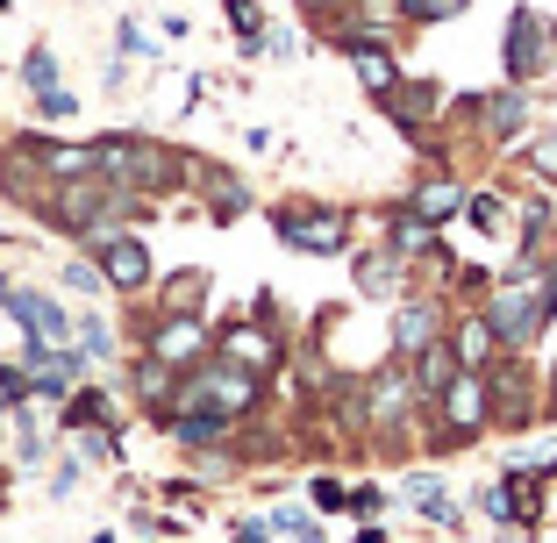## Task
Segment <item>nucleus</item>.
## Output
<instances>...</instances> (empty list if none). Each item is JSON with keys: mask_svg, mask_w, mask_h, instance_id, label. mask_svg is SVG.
Masks as SVG:
<instances>
[{"mask_svg": "<svg viewBox=\"0 0 557 543\" xmlns=\"http://www.w3.org/2000/svg\"><path fill=\"white\" fill-rule=\"evenodd\" d=\"M557 314V258H515V272L486 294V322L508 358H522Z\"/></svg>", "mask_w": 557, "mask_h": 543, "instance_id": "obj_1", "label": "nucleus"}, {"mask_svg": "<svg viewBox=\"0 0 557 543\" xmlns=\"http://www.w3.org/2000/svg\"><path fill=\"white\" fill-rule=\"evenodd\" d=\"M264 400V379L244 372V365L230 358H200L194 372L172 379V400L158 408V422H172V415H214V422H244V415H258Z\"/></svg>", "mask_w": 557, "mask_h": 543, "instance_id": "obj_2", "label": "nucleus"}, {"mask_svg": "<svg viewBox=\"0 0 557 543\" xmlns=\"http://www.w3.org/2000/svg\"><path fill=\"white\" fill-rule=\"evenodd\" d=\"M94 158H100V180L122 186V194H164L180 180V158L150 136H108V144H94Z\"/></svg>", "mask_w": 557, "mask_h": 543, "instance_id": "obj_3", "label": "nucleus"}, {"mask_svg": "<svg viewBox=\"0 0 557 543\" xmlns=\"http://www.w3.org/2000/svg\"><path fill=\"white\" fill-rule=\"evenodd\" d=\"M557 58V22L543 15V8H515L508 15V36H500V72H508V86H529L543 79Z\"/></svg>", "mask_w": 557, "mask_h": 543, "instance_id": "obj_4", "label": "nucleus"}, {"mask_svg": "<svg viewBox=\"0 0 557 543\" xmlns=\"http://www.w3.org/2000/svg\"><path fill=\"white\" fill-rule=\"evenodd\" d=\"M436 444H472L479 429L493 422V394H486V372H458L450 386H443L436 400Z\"/></svg>", "mask_w": 557, "mask_h": 543, "instance_id": "obj_5", "label": "nucleus"}, {"mask_svg": "<svg viewBox=\"0 0 557 543\" xmlns=\"http://www.w3.org/2000/svg\"><path fill=\"white\" fill-rule=\"evenodd\" d=\"M272 230L286 250H300V258H336V250H350V222L336 208H278Z\"/></svg>", "mask_w": 557, "mask_h": 543, "instance_id": "obj_6", "label": "nucleus"}, {"mask_svg": "<svg viewBox=\"0 0 557 543\" xmlns=\"http://www.w3.org/2000/svg\"><path fill=\"white\" fill-rule=\"evenodd\" d=\"M86 244H94L100 280L115 286V294H144V286H150V250H144V236H129V230H100V236H86Z\"/></svg>", "mask_w": 557, "mask_h": 543, "instance_id": "obj_7", "label": "nucleus"}, {"mask_svg": "<svg viewBox=\"0 0 557 543\" xmlns=\"http://www.w3.org/2000/svg\"><path fill=\"white\" fill-rule=\"evenodd\" d=\"M150 358L164 365V372H194L200 358H214V336L200 314H164L158 330H150Z\"/></svg>", "mask_w": 557, "mask_h": 543, "instance_id": "obj_8", "label": "nucleus"}, {"mask_svg": "<svg viewBox=\"0 0 557 543\" xmlns=\"http://www.w3.org/2000/svg\"><path fill=\"white\" fill-rule=\"evenodd\" d=\"M0 308H8L22 330H29V344H50V350L72 344V314L58 308L50 294H36V286H8V280H0Z\"/></svg>", "mask_w": 557, "mask_h": 543, "instance_id": "obj_9", "label": "nucleus"}, {"mask_svg": "<svg viewBox=\"0 0 557 543\" xmlns=\"http://www.w3.org/2000/svg\"><path fill=\"white\" fill-rule=\"evenodd\" d=\"M214 358H230V365H244V372H272V365H286V344H278L264 322H230V330L214 336Z\"/></svg>", "mask_w": 557, "mask_h": 543, "instance_id": "obj_10", "label": "nucleus"}, {"mask_svg": "<svg viewBox=\"0 0 557 543\" xmlns=\"http://www.w3.org/2000/svg\"><path fill=\"white\" fill-rule=\"evenodd\" d=\"M486 394H493V422H508V429H529L536 422V386H529V372L522 365H486Z\"/></svg>", "mask_w": 557, "mask_h": 543, "instance_id": "obj_11", "label": "nucleus"}, {"mask_svg": "<svg viewBox=\"0 0 557 543\" xmlns=\"http://www.w3.org/2000/svg\"><path fill=\"white\" fill-rule=\"evenodd\" d=\"M429 344H443V300L414 294V300H400V314H394V350L400 358H422Z\"/></svg>", "mask_w": 557, "mask_h": 543, "instance_id": "obj_12", "label": "nucleus"}, {"mask_svg": "<svg viewBox=\"0 0 557 543\" xmlns=\"http://www.w3.org/2000/svg\"><path fill=\"white\" fill-rule=\"evenodd\" d=\"M472 115H479V129H486L493 144H508V136L529 129V86H500V94L472 100Z\"/></svg>", "mask_w": 557, "mask_h": 543, "instance_id": "obj_13", "label": "nucleus"}, {"mask_svg": "<svg viewBox=\"0 0 557 543\" xmlns=\"http://www.w3.org/2000/svg\"><path fill=\"white\" fill-rule=\"evenodd\" d=\"M450 350H458V372H486V365L500 358V336H493L486 308L458 314V330H450Z\"/></svg>", "mask_w": 557, "mask_h": 543, "instance_id": "obj_14", "label": "nucleus"}, {"mask_svg": "<svg viewBox=\"0 0 557 543\" xmlns=\"http://www.w3.org/2000/svg\"><path fill=\"white\" fill-rule=\"evenodd\" d=\"M379 108H386V115H394V122H400V129H408V136H422V129H429V115H436V108H443V94H436V86H429V79H400L394 94L379 100Z\"/></svg>", "mask_w": 557, "mask_h": 543, "instance_id": "obj_15", "label": "nucleus"}, {"mask_svg": "<svg viewBox=\"0 0 557 543\" xmlns=\"http://www.w3.org/2000/svg\"><path fill=\"white\" fill-rule=\"evenodd\" d=\"M344 58H350V72H358V86L372 100H386L400 86V65H394V50H386V44H344Z\"/></svg>", "mask_w": 557, "mask_h": 543, "instance_id": "obj_16", "label": "nucleus"}, {"mask_svg": "<svg viewBox=\"0 0 557 543\" xmlns=\"http://www.w3.org/2000/svg\"><path fill=\"white\" fill-rule=\"evenodd\" d=\"M400 494L422 508V522H436V529H458V501H450V486H443L436 472H408L400 479Z\"/></svg>", "mask_w": 557, "mask_h": 543, "instance_id": "obj_17", "label": "nucleus"}, {"mask_svg": "<svg viewBox=\"0 0 557 543\" xmlns=\"http://www.w3.org/2000/svg\"><path fill=\"white\" fill-rule=\"evenodd\" d=\"M400 272H408V258H394L386 244L364 250V258H358V294L364 300H394L400 294Z\"/></svg>", "mask_w": 557, "mask_h": 543, "instance_id": "obj_18", "label": "nucleus"}, {"mask_svg": "<svg viewBox=\"0 0 557 543\" xmlns=\"http://www.w3.org/2000/svg\"><path fill=\"white\" fill-rule=\"evenodd\" d=\"M458 208H465L458 180H422V186L408 194V214H414V222H429V230H443V222H450Z\"/></svg>", "mask_w": 557, "mask_h": 543, "instance_id": "obj_19", "label": "nucleus"}, {"mask_svg": "<svg viewBox=\"0 0 557 543\" xmlns=\"http://www.w3.org/2000/svg\"><path fill=\"white\" fill-rule=\"evenodd\" d=\"M450 379H458V350H450V336H443V344H429L422 358H414V394L436 400L443 386H450Z\"/></svg>", "mask_w": 557, "mask_h": 543, "instance_id": "obj_20", "label": "nucleus"}, {"mask_svg": "<svg viewBox=\"0 0 557 543\" xmlns=\"http://www.w3.org/2000/svg\"><path fill=\"white\" fill-rule=\"evenodd\" d=\"M264 529H272V543H322V522H314L308 508H272Z\"/></svg>", "mask_w": 557, "mask_h": 543, "instance_id": "obj_21", "label": "nucleus"}, {"mask_svg": "<svg viewBox=\"0 0 557 543\" xmlns=\"http://www.w3.org/2000/svg\"><path fill=\"white\" fill-rule=\"evenodd\" d=\"M386 250H394V258H429V250H436V230H429V222H414V214L400 208V222H394V236H386Z\"/></svg>", "mask_w": 557, "mask_h": 543, "instance_id": "obj_22", "label": "nucleus"}, {"mask_svg": "<svg viewBox=\"0 0 557 543\" xmlns=\"http://www.w3.org/2000/svg\"><path fill=\"white\" fill-rule=\"evenodd\" d=\"M108 415H115V408H108V394H100V386H79V394L65 400V429H100Z\"/></svg>", "mask_w": 557, "mask_h": 543, "instance_id": "obj_23", "label": "nucleus"}, {"mask_svg": "<svg viewBox=\"0 0 557 543\" xmlns=\"http://www.w3.org/2000/svg\"><path fill=\"white\" fill-rule=\"evenodd\" d=\"M244 208H250L244 180H222V172H214V186H208V214H214V222H236Z\"/></svg>", "mask_w": 557, "mask_h": 543, "instance_id": "obj_24", "label": "nucleus"}, {"mask_svg": "<svg viewBox=\"0 0 557 543\" xmlns=\"http://www.w3.org/2000/svg\"><path fill=\"white\" fill-rule=\"evenodd\" d=\"M394 8H400V22H422V29H429V22H450V15H465L472 0H394Z\"/></svg>", "mask_w": 557, "mask_h": 543, "instance_id": "obj_25", "label": "nucleus"}, {"mask_svg": "<svg viewBox=\"0 0 557 543\" xmlns=\"http://www.w3.org/2000/svg\"><path fill=\"white\" fill-rule=\"evenodd\" d=\"M230 8V22H236V36H244V50H258L264 44V15H258V0H222Z\"/></svg>", "mask_w": 557, "mask_h": 543, "instance_id": "obj_26", "label": "nucleus"}, {"mask_svg": "<svg viewBox=\"0 0 557 543\" xmlns=\"http://www.w3.org/2000/svg\"><path fill=\"white\" fill-rule=\"evenodd\" d=\"M22 79H29V94H50V86H58V58H50V50L36 44L29 58H22Z\"/></svg>", "mask_w": 557, "mask_h": 543, "instance_id": "obj_27", "label": "nucleus"}, {"mask_svg": "<svg viewBox=\"0 0 557 543\" xmlns=\"http://www.w3.org/2000/svg\"><path fill=\"white\" fill-rule=\"evenodd\" d=\"M200 294H208V272H180V280H172V314H194Z\"/></svg>", "mask_w": 557, "mask_h": 543, "instance_id": "obj_28", "label": "nucleus"}, {"mask_svg": "<svg viewBox=\"0 0 557 543\" xmlns=\"http://www.w3.org/2000/svg\"><path fill=\"white\" fill-rule=\"evenodd\" d=\"M79 350H86V358H108V350H115V336H108L100 314H79Z\"/></svg>", "mask_w": 557, "mask_h": 543, "instance_id": "obj_29", "label": "nucleus"}, {"mask_svg": "<svg viewBox=\"0 0 557 543\" xmlns=\"http://www.w3.org/2000/svg\"><path fill=\"white\" fill-rule=\"evenodd\" d=\"M529 165H536V180L557 186V129H543L536 144H529Z\"/></svg>", "mask_w": 557, "mask_h": 543, "instance_id": "obj_30", "label": "nucleus"}, {"mask_svg": "<svg viewBox=\"0 0 557 543\" xmlns=\"http://www.w3.org/2000/svg\"><path fill=\"white\" fill-rule=\"evenodd\" d=\"M465 208H472V222L486 236H500V222H508V208H500V194H479V200H465Z\"/></svg>", "mask_w": 557, "mask_h": 543, "instance_id": "obj_31", "label": "nucleus"}, {"mask_svg": "<svg viewBox=\"0 0 557 543\" xmlns=\"http://www.w3.org/2000/svg\"><path fill=\"white\" fill-rule=\"evenodd\" d=\"M65 286H72V294H100L108 280H100V264H94V258H72V264H65Z\"/></svg>", "mask_w": 557, "mask_h": 543, "instance_id": "obj_32", "label": "nucleus"}, {"mask_svg": "<svg viewBox=\"0 0 557 543\" xmlns=\"http://www.w3.org/2000/svg\"><path fill=\"white\" fill-rule=\"evenodd\" d=\"M36 115H50V122H65V115H79V100H72L65 86H50V94H36Z\"/></svg>", "mask_w": 557, "mask_h": 543, "instance_id": "obj_33", "label": "nucleus"}, {"mask_svg": "<svg viewBox=\"0 0 557 543\" xmlns=\"http://www.w3.org/2000/svg\"><path fill=\"white\" fill-rule=\"evenodd\" d=\"M314 508H329V515L350 508V486H344V479H314Z\"/></svg>", "mask_w": 557, "mask_h": 543, "instance_id": "obj_34", "label": "nucleus"}, {"mask_svg": "<svg viewBox=\"0 0 557 543\" xmlns=\"http://www.w3.org/2000/svg\"><path fill=\"white\" fill-rule=\"evenodd\" d=\"M350 508H358V515H379V508H386V486H350Z\"/></svg>", "mask_w": 557, "mask_h": 543, "instance_id": "obj_35", "label": "nucleus"}, {"mask_svg": "<svg viewBox=\"0 0 557 543\" xmlns=\"http://www.w3.org/2000/svg\"><path fill=\"white\" fill-rule=\"evenodd\" d=\"M86 458H94V465H108V458H115V436H100V429H86Z\"/></svg>", "mask_w": 557, "mask_h": 543, "instance_id": "obj_36", "label": "nucleus"}, {"mask_svg": "<svg viewBox=\"0 0 557 543\" xmlns=\"http://www.w3.org/2000/svg\"><path fill=\"white\" fill-rule=\"evenodd\" d=\"M236 543H272V529L264 522H236Z\"/></svg>", "mask_w": 557, "mask_h": 543, "instance_id": "obj_37", "label": "nucleus"}, {"mask_svg": "<svg viewBox=\"0 0 557 543\" xmlns=\"http://www.w3.org/2000/svg\"><path fill=\"white\" fill-rule=\"evenodd\" d=\"M94 543H115V536H108V529H100V536H94Z\"/></svg>", "mask_w": 557, "mask_h": 543, "instance_id": "obj_38", "label": "nucleus"}, {"mask_svg": "<svg viewBox=\"0 0 557 543\" xmlns=\"http://www.w3.org/2000/svg\"><path fill=\"white\" fill-rule=\"evenodd\" d=\"M0 422H8V400H0Z\"/></svg>", "mask_w": 557, "mask_h": 543, "instance_id": "obj_39", "label": "nucleus"}, {"mask_svg": "<svg viewBox=\"0 0 557 543\" xmlns=\"http://www.w3.org/2000/svg\"><path fill=\"white\" fill-rule=\"evenodd\" d=\"M550 394H557V372H550Z\"/></svg>", "mask_w": 557, "mask_h": 543, "instance_id": "obj_40", "label": "nucleus"}, {"mask_svg": "<svg viewBox=\"0 0 557 543\" xmlns=\"http://www.w3.org/2000/svg\"><path fill=\"white\" fill-rule=\"evenodd\" d=\"M0 15H8V0H0Z\"/></svg>", "mask_w": 557, "mask_h": 543, "instance_id": "obj_41", "label": "nucleus"}, {"mask_svg": "<svg viewBox=\"0 0 557 543\" xmlns=\"http://www.w3.org/2000/svg\"><path fill=\"white\" fill-rule=\"evenodd\" d=\"M550 230H557V214H550Z\"/></svg>", "mask_w": 557, "mask_h": 543, "instance_id": "obj_42", "label": "nucleus"}]
</instances>
